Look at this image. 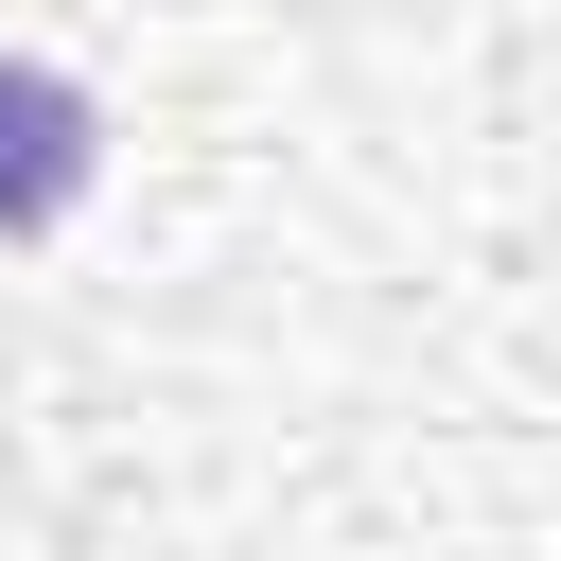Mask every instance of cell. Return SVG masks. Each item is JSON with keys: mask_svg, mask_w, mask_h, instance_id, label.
Listing matches in <instances>:
<instances>
[{"mask_svg": "<svg viewBox=\"0 0 561 561\" xmlns=\"http://www.w3.org/2000/svg\"><path fill=\"white\" fill-rule=\"evenodd\" d=\"M88 175H105V105H88L70 70L0 53V245H53V228L88 210Z\"/></svg>", "mask_w": 561, "mask_h": 561, "instance_id": "obj_1", "label": "cell"}]
</instances>
